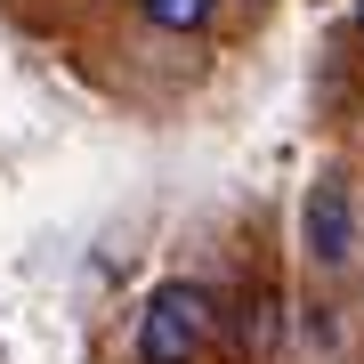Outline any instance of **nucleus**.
<instances>
[{"label": "nucleus", "mask_w": 364, "mask_h": 364, "mask_svg": "<svg viewBox=\"0 0 364 364\" xmlns=\"http://www.w3.org/2000/svg\"><path fill=\"white\" fill-rule=\"evenodd\" d=\"M308 251H316V267H348V251H356V203L340 178H316V195H308Z\"/></svg>", "instance_id": "2"}, {"label": "nucleus", "mask_w": 364, "mask_h": 364, "mask_svg": "<svg viewBox=\"0 0 364 364\" xmlns=\"http://www.w3.org/2000/svg\"><path fill=\"white\" fill-rule=\"evenodd\" d=\"M138 16H146L154 33L186 41V33H210V16H219V0H138Z\"/></svg>", "instance_id": "3"}, {"label": "nucleus", "mask_w": 364, "mask_h": 364, "mask_svg": "<svg viewBox=\"0 0 364 364\" xmlns=\"http://www.w3.org/2000/svg\"><path fill=\"white\" fill-rule=\"evenodd\" d=\"M219 340V299L203 284H162L138 308V364H203Z\"/></svg>", "instance_id": "1"}, {"label": "nucleus", "mask_w": 364, "mask_h": 364, "mask_svg": "<svg viewBox=\"0 0 364 364\" xmlns=\"http://www.w3.org/2000/svg\"><path fill=\"white\" fill-rule=\"evenodd\" d=\"M356 33H364V0H356Z\"/></svg>", "instance_id": "4"}]
</instances>
